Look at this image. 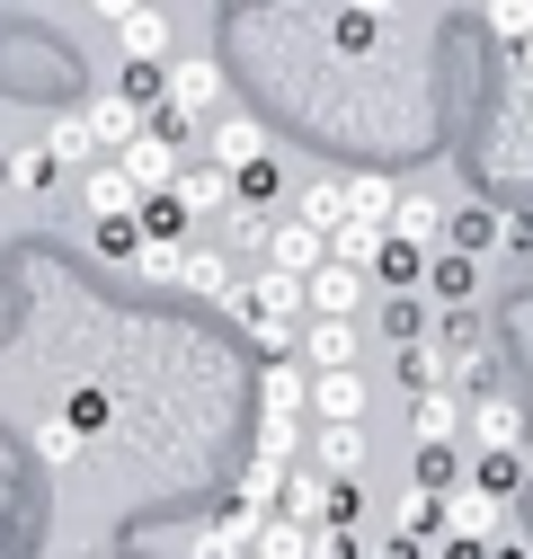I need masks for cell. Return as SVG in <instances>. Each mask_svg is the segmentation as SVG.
<instances>
[{"label": "cell", "mask_w": 533, "mask_h": 559, "mask_svg": "<svg viewBox=\"0 0 533 559\" xmlns=\"http://www.w3.org/2000/svg\"><path fill=\"white\" fill-rule=\"evenodd\" d=\"M365 294H374V275L347 266V258H320V266L303 275V311H329V320H356Z\"/></svg>", "instance_id": "6da1fadb"}, {"label": "cell", "mask_w": 533, "mask_h": 559, "mask_svg": "<svg viewBox=\"0 0 533 559\" xmlns=\"http://www.w3.org/2000/svg\"><path fill=\"white\" fill-rule=\"evenodd\" d=\"M232 285H240V258L214 240H178V294H196V302H232Z\"/></svg>", "instance_id": "7a4b0ae2"}, {"label": "cell", "mask_w": 533, "mask_h": 559, "mask_svg": "<svg viewBox=\"0 0 533 559\" xmlns=\"http://www.w3.org/2000/svg\"><path fill=\"white\" fill-rule=\"evenodd\" d=\"M232 311H240V320H303V275H285V266L240 275V285H232Z\"/></svg>", "instance_id": "3957f363"}, {"label": "cell", "mask_w": 533, "mask_h": 559, "mask_svg": "<svg viewBox=\"0 0 533 559\" xmlns=\"http://www.w3.org/2000/svg\"><path fill=\"white\" fill-rule=\"evenodd\" d=\"M445 533H453V542H489V533H507V498H489V488L462 471V479L445 488Z\"/></svg>", "instance_id": "277c9868"}, {"label": "cell", "mask_w": 533, "mask_h": 559, "mask_svg": "<svg viewBox=\"0 0 533 559\" xmlns=\"http://www.w3.org/2000/svg\"><path fill=\"white\" fill-rule=\"evenodd\" d=\"M410 444H462V391L453 382L410 391Z\"/></svg>", "instance_id": "5b68a950"}, {"label": "cell", "mask_w": 533, "mask_h": 559, "mask_svg": "<svg viewBox=\"0 0 533 559\" xmlns=\"http://www.w3.org/2000/svg\"><path fill=\"white\" fill-rule=\"evenodd\" d=\"M320 258H329V231H320V223H303V214L266 223V266H285V275H311Z\"/></svg>", "instance_id": "8992f818"}, {"label": "cell", "mask_w": 533, "mask_h": 559, "mask_svg": "<svg viewBox=\"0 0 533 559\" xmlns=\"http://www.w3.org/2000/svg\"><path fill=\"white\" fill-rule=\"evenodd\" d=\"M427 302H436V311L481 302V258H472V249H436V258H427Z\"/></svg>", "instance_id": "52a82bcc"}, {"label": "cell", "mask_w": 533, "mask_h": 559, "mask_svg": "<svg viewBox=\"0 0 533 559\" xmlns=\"http://www.w3.org/2000/svg\"><path fill=\"white\" fill-rule=\"evenodd\" d=\"M356 320H329V311H303V346H294V356L311 365V373H329V365H356Z\"/></svg>", "instance_id": "ba28073f"}, {"label": "cell", "mask_w": 533, "mask_h": 559, "mask_svg": "<svg viewBox=\"0 0 533 559\" xmlns=\"http://www.w3.org/2000/svg\"><path fill=\"white\" fill-rule=\"evenodd\" d=\"M116 160H125V178H133V187H178V169H187V152L169 143V133H152V124L133 133V143H125Z\"/></svg>", "instance_id": "9c48e42d"}, {"label": "cell", "mask_w": 533, "mask_h": 559, "mask_svg": "<svg viewBox=\"0 0 533 559\" xmlns=\"http://www.w3.org/2000/svg\"><path fill=\"white\" fill-rule=\"evenodd\" d=\"M258 152H266V133H258V116H240V107H214V116H205V160L240 169V160H258Z\"/></svg>", "instance_id": "30bf717a"}, {"label": "cell", "mask_w": 533, "mask_h": 559, "mask_svg": "<svg viewBox=\"0 0 533 559\" xmlns=\"http://www.w3.org/2000/svg\"><path fill=\"white\" fill-rule=\"evenodd\" d=\"M249 542H258V507H240V498H232L205 533L187 542V559H249Z\"/></svg>", "instance_id": "8fae6325"}, {"label": "cell", "mask_w": 533, "mask_h": 559, "mask_svg": "<svg viewBox=\"0 0 533 559\" xmlns=\"http://www.w3.org/2000/svg\"><path fill=\"white\" fill-rule=\"evenodd\" d=\"M489 444H524V400L516 391H481L472 400V453H489Z\"/></svg>", "instance_id": "7c38bea8"}, {"label": "cell", "mask_w": 533, "mask_h": 559, "mask_svg": "<svg viewBox=\"0 0 533 559\" xmlns=\"http://www.w3.org/2000/svg\"><path fill=\"white\" fill-rule=\"evenodd\" d=\"M249 550H258V559H320V524H303V515H285V507H266Z\"/></svg>", "instance_id": "4fadbf2b"}, {"label": "cell", "mask_w": 533, "mask_h": 559, "mask_svg": "<svg viewBox=\"0 0 533 559\" xmlns=\"http://www.w3.org/2000/svg\"><path fill=\"white\" fill-rule=\"evenodd\" d=\"M462 471H472L489 498H524V488H533V453H524V444H489V453H472Z\"/></svg>", "instance_id": "5bb4252c"}, {"label": "cell", "mask_w": 533, "mask_h": 559, "mask_svg": "<svg viewBox=\"0 0 533 559\" xmlns=\"http://www.w3.org/2000/svg\"><path fill=\"white\" fill-rule=\"evenodd\" d=\"M178 195H187L196 223H223V214H232V169H223V160H187V169H178Z\"/></svg>", "instance_id": "9a60e30c"}, {"label": "cell", "mask_w": 533, "mask_h": 559, "mask_svg": "<svg viewBox=\"0 0 533 559\" xmlns=\"http://www.w3.org/2000/svg\"><path fill=\"white\" fill-rule=\"evenodd\" d=\"M445 249H472V258L507 249V214H498V204H453V214H445Z\"/></svg>", "instance_id": "2e32d148"}, {"label": "cell", "mask_w": 533, "mask_h": 559, "mask_svg": "<svg viewBox=\"0 0 533 559\" xmlns=\"http://www.w3.org/2000/svg\"><path fill=\"white\" fill-rule=\"evenodd\" d=\"M311 462H320V471H339V479H356V471H365V417H320Z\"/></svg>", "instance_id": "e0dca14e"}, {"label": "cell", "mask_w": 533, "mask_h": 559, "mask_svg": "<svg viewBox=\"0 0 533 559\" xmlns=\"http://www.w3.org/2000/svg\"><path fill=\"white\" fill-rule=\"evenodd\" d=\"M133 223H143V240H187L196 231V214H187L178 187H143V195H133Z\"/></svg>", "instance_id": "ac0fdd59"}, {"label": "cell", "mask_w": 533, "mask_h": 559, "mask_svg": "<svg viewBox=\"0 0 533 559\" xmlns=\"http://www.w3.org/2000/svg\"><path fill=\"white\" fill-rule=\"evenodd\" d=\"M391 240H410V249H445V204L400 187V204H391Z\"/></svg>", "instance_id": "d6986e66"}, {"label": "cell", "mask_w": 533, "mask_h": 559, "mask_svg": "<svg viewBox=\"0 0 533 559\" xmlns=\"http://www.w3.org/2000/svg\"><path fill=\"white\" fill-rule=\"evenodd\" d=\"M427 258H436V249L382 240V249H374V285H382V294H427Z\"/></svg>", "instance_id": "ffe728a7"}, {"label": "cell", "mask_w": 533, "mask_h": 559, "mask_svg": "<svg viewBox=\"0 0 533 559\" xmlns=\"http://www.w3.org/2000/svg\"><path fill=\"white\" fill-rule=\"evenodd\" d=\"M116 45H125V62H169V19L143 0V10L116 19Z\"/></svg>", "instance_id": "44dd1931"}, {"label": "cell", "mask_w": 533, "mask_h": 559, "mask_svg": "<svg viewBox=\"0 0 533 559\" xmlns=\"http://www.w3.org/2000/svg\"><path fill=\"white\" fill-rule=\"evenodd\" d=\"M143 124H152V116L133 107L125 90H107V98H90V133H98V152H125V143H133V133H143Z\"/></svg>", "instance_id": "7402d4cb"}, {"label": "cell", "mask_w": 533, "mask_h": 559, "mask_svg": "<svg viewBox=\"0 0 533 559\" xmlns=\"http://www.w3.org/2000/svg\"><path fill=\"white\" fill-rule=\"evenodd\" d=\"M311 417H365V373H356V365L311 373Z\"/></svg>", "instance_id": "603a6c76"}, {"label": "cell", "mask_w": 533, "mask_h": 559, "mask_svg": "<svg viewBox=\"0 0 533 559\" xmlns=\"http://www.w3.org/2000/svg\"><path fill=\"white\" fill-rule=\"evenodd\" d=\"M481 27L498 36V53L533 62V0H481Z\"/></svg>", "instance_id": "cb8c5ba5"}, {"label": "cell", "mask_w": 533, "mask_h": 559, "mask_svg": "<svg viewBox=\"0 0 533 559\" xmlns=\"http://www.w3.org/2000/svg\"><path fill=\"white\" fill-rule=\"evenodd\" d=\"M169 98L187 107V116H214V98H223V62H169Z\"/></svg>", "instance_id": "d4e9b609"}, {"label": "cell", "mask_w": 533, "mask_h": 559, "mask_svg": "<svg viewBox=\"0 0 533 559\" xmlns=\"http://www.w3.org/2000/svg\"><path fill=\"white\" fill-rule=\"evenodd\" d=\"M374 329H382L391 346H410V337L436 329V302H418V294H382V302H374Z\"/></svg>", "instance_id": "484cf974"}, {"label": "cell", "mask_w": 533, "mask_h": 559, "mask_svg": "<svg viewBox=\"0 0 533 559\" xmlns=\"http://www.w3.org/2000/svg\"><path fill=\"white\" fill-rule=\"evenodd\" d=\"M276 507L303 515V524H320V515H329V471H320V462H294L285 488H276Z\"/></svg>", "instance_id": "4316f807"}, {"label": "cell", "mask_w": 533, "mask_h": 559, "mask_svg": "<svg viewBox=\"0 0 533 559\" xmlns=\"http://www.w3.org/2000/svg\"><path fill=\"white\" fill-rule=\"evenodd\" d=\"M45 143H54V160H62V169H90V160H107V152H98V133H90V107L54 116V133H45Z\"/></svg>", "instance_id": "83f0119b"}, {"label": "cell", "mask_w": 533, "mask_h": 559, "mask_svg": "<svg viewBox=\"0 0 533 559\" xmlns=\"http://www.w3.org/2000/svg\"><path fill=\"white\" fill-rule=\"evenodd\" d=\"M90 249L107 266H133V258H143V223H133V214H90Z\"/></svg>", "instance_id": "f1b7e54d"}, {"label": "cell", "mask_w": 533, "mask_h": 559, "mask_svg": "<svg viewBox=\"0 0 533 559\" xmlns=\"http://www.w3.org/2000/svg\"><path fill=\"white\" fill-rule=\"evenodd\" d=\"M436 382H453L445 337H410V346H400V391H436Z\"/></svg>", "instance_id": "f546056e"}, {"label": "cell", "mask_w": 533, "mask_h": 559, "mask_svg": "<svg viewBox=\"0 0 533 559\" xmlns=\"http://www.w3.org/2000/svg\"><path fill=\"white\" fill-rule=\"evenodd\" d=\"M462 462H472L462 444H410V479H418V488H436V498L462 479Z\"/></svg>", "instance_id": "4dcf8cb0"}, {"label": "cell", "mask_w": 533, "mask_h": 559, "mask_svg": "<svg viewBox=\"0 0 533 559\" xmlns=\"http://www.w3.org/2000/svg\"><path fill=\"white\" fill-rule=\"evenodd\" d=\"M276 195H285L276 152H258V160H240V169H232V204H276Z\"/></svg>", "instance_id": "1f68e13d"}, {"label": "cell", "mask_w": 533, "mask_h": 559, "mask_svg": "<svg viewBox=\"0 0 533 559\" xmlns=\"http://www.w3.org/2000/svg\"><path fill=\"white\" fill-rule=\"evenodd\" d=\"M382 240H391L382 223H365V214H347L339 231H329V258H347V266H365V275H374V249H382Z\"/></svg>", "instance_id": "d6a6232c"}, {"label": "cell", "mask_w": 533, "mask_h": 559, "mask_svg": "<svg viewBox=\"0 0 533 559\" xmlns=\"http://www.w3.org/2000/svg\"><path fill=\"white\" fill-rule=\"evenodd\" d=\"M391 524H400V533H427V542H436V533H445V498L410 479V488H400V507H391Z\"/></svg>", "instance_id": "836d02e7"}, {"label": "cell", "mask_w": 533, "mask_h": 559, "mask_svg": "<svg viewBox=\"0 0 533 559\" xmlns=\"http://www.w3.org/2000/svg\"><path fill=\"white\" fill-rule=\"evenodd\" d=\"M391 204H400V178H347V214H365V223L391 231Z\"/></svg>", "instance_id": "e575fe53"}, {"label": "cell", "mask_w": 533, "mask_h": 559, "mask_svg": "<svg viewBox=\"0 0 533 559\" xmlns=\"http://www.w3.org/2000/svg\"><path fill=\"white\" fill-rule=\"evenodd\" d=\"M303 223L339 231V223H347V178H311V187H303Z\"/></svg>", "instance_id": "d590c367"}, {"label": "cell", "mask_w": 533, "mask_h": 559, "mask_svg": "<svg viewBox=\"0 0 533 559\" xmlns=\"http://www.w3.org/2000/svg\"><path fill=\"white\" fill-rule=\"evenodd\" d=\"M116 90H125L133 107H143V116H152V107L169 98V62H125V81H116Z\"/></svg>", "instance_id": "8d00e7d4"}, {"label": "cell", "mask_w": 533, "mask_h": 559, "mask_svg": "<svg viewBox=\"0 0 533 559\" xmlns=\"http://www.w3.org/2000/svg\"><path fill=\"white\" fill-rule=\"evenodd\" d=\"M285 471H294V462H266V453H258V462L240 471V507L266 515V507H276V488H285Z\"/></svg>", "instance_id": "74e56055"}, {"label": "cell", "mask_w": 533, "mask_h": 559, "mask_svg": "<svg viewBox=\"0 0 533 559\" xmlns=\"http://www.w3.org/2000/svg\"><path fill=\"white\" fill-rule=\"evenodd\" d=\"M294 444H303V417L258 408V453H266V462H294Z\"/></svg>", "instance_id": "f35d334b"}, {"label": "cell", "mask_w": 533, "mask_h": 559, "mask_svg": "<svg viewBox=\"0 0 533 559\" xmlns=\"http://www.w3.org/2000/svg\"><path fill=\"white\" fill-rule=\"evenodd\" d=\"M54 178H62L54 143H27V152H10V187H54Z\"/></svg>", "instance_id": "ab89813d"}, {"label": "cell", "mask_w": 533, "mask_h": 559, "mask_svg": "<svg viewBox=\"0 0 533 559\" xmlns=\"http://www.w3.org/2000/svg\"><path fill=\"white\" fill-rule=\"evenodd\" d=\"M133 275H143V285H178V240H143Z\"/></svg>", "instance_id": "60d3db41"}, {"label": "cell", "mask_w": 533, "mask_h": 559, "mask_svg": "<svg viewBox=\"0 0 533 559\" xmlns=\"http://www.w3.org/2000/svg\"><path fill=\"white\" fill-rule=\"evenodd\" d=\"M374 36H382V27H374V19H356V10H347L339 27H329V45H339L347 62H365V53H374Z\"/></svg>", "instance_id": "b9f144b4"}, {"label": "cell", "mask_w": 533, "mask_h": 559, "mask_svg": "<svg viewBox=\"0 0 533 559\" xmlns=\"http://www.w3.org/2000/svg\"><path fill=\"white\" fill-rule=\"evenodd\" d=\"M36 453H45V462H72V453H81V427H72V417H45V427H36Z\"/></svg>", "instance_id": "7bdbcfd3"}, {"label": "cell", "mask_w": 533, "mask_h": 559, "mask_svg": "<svg viewBox=\"0 0 533 559\" xmlns=\"http://www.w3.org/2000/svg\"><path fill=\"white\" fill-rule=\"evenodd\" d=\"M320 524H365V498H356V479H339L329 471V515Z\"/></svg>", "instance_id": "ee69618b"}, {"label": "cell", "mask_w": 533, "mask_h": 559, "mask_svg": "<svg viewBox=\"0 0 533 559\" xmlns=\"http://www.w3.org/2000/svg\"><path fill=\"white\" fill-rule=\"evenodd\" d=\"M62 417H72V427H81V436H98V427H107V417H116V408H107V391H72V408H62Z\"/></svg>", "instance_id": "f6af8a7d"}, {"label": "cell", "mask_w": 533, "mask_h": 559, "mask_svg": "<svg viewBox=\"0 0 533 559\" xmlns=\"http://www.w3.org/2000/svg\"><path fill=\"white\" fill-rule=\"evenodd\" d=\"M320 559H374V550L356 542V524H320Z\"/></svg>", "instance_id": "bcb514c9"}, {"label": "cell", "mask_w": 533, "mask_h": 559, "mask_svg": "<svg viewBox=\"0 0 533 559\" xmlns=\"http://www.w3.org/2000/svg\"><path fill=\"white\" fill-rule=\"evenodd\" d=\"M374 559H427V533H400V524H391V533L374 542Z\"/></svg>", "instance_id": "7dc6e473"}, {"label": "cell", "mask_w": 533, "mask_h": 559, "mask_svg": "<svg viewBox=\"0 0 533 559\" xmlns=\"http://www.w3.org/2000/svg\"><path fill=\"white\" fill-rule=\"evenodd\" d=\"M481 559H533V542H524V533H489V550H481Z\"/></svg>", "instance_id": "c3c4849f"}, {"label": "cell", "mask_w": 533, "mask_h": 559, "mask_svg": "<svg viewBox=\"0 0 533 559\" xmlns=\"http://www.w3.org/2000/svg\"><path fill=\"white\" fill-rule=\"evenodd\" d=\"M347 10H356V19H374V27H382V19H391V10H400V0H347Z\"/></svg>", "instance_id": "681fc988"}, {"label": "cell", "mask_w": 533, "mask_h": 559, "mask_svg": "<svg viewBox=\"0 0 533 559\" xmlns=\"http://www.w3.org/2000/svg\"><path fill=\"white\" fill-rule=\"evenodd\" d=\"M125 10H143V0H98V19H125Z\"/></svg>", "instance_id": "f907efd6"}, {"label": "cell", "mask_w": 533, "mask_h": 559, "mask_svg": "<svg viewBox=\"0 0 533 559\" xmlns=\"http://www.w3.org/2000/svg\"><path fill=\"white\" fill-rule=\"evenodd\" d=\"M0 187H10V152H0Z\"/></svg>", "instance_id": "816d5d0a"}, {"label": "cell", "mask_w": 533, "mask_h": 559, "mask_svg": "<svg viewBox=\"0 0 533 559\" xmlns=\"http://www.w3.org/2000/svg\"><path fill=\"white\" fill-rule=\"evenodd\" d=\"M249 559H258V550H249Z\"/></svg>", "instance_id": "f5cc1de1"}]
</instances>
